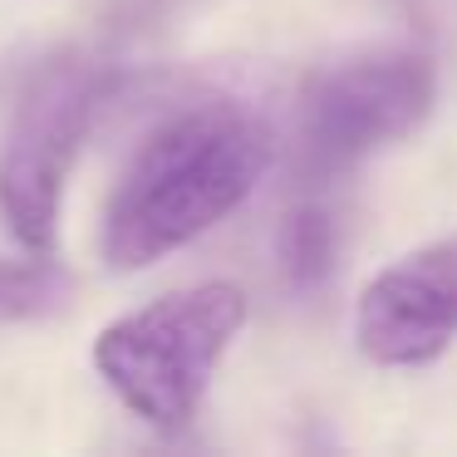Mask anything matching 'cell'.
<instances>
[{
  "mask_svg": "<svg viewBox=\"0 0 457 457\" xmlns=\"http://www.w3.org/2000/svg\"><path fill=\"white\" fill-rule=\"evenodd\" d=\"M270 129L231 99L172 113L138 143L109 207L99 251L109 270H143L227 221L270 168Z\"/></svg>",
  "mask_w": 457,
  "mask_h": 457,
  "instance_id": "obj_1",
  "label": "cell"
},
{
  "mask_svg": "<svg viewBox=\"0 0 457 457\" xmlns=\"http://www.w3.org/2000/svg\"><path fill=\"white\" fill-rule=\"evenodd\" d=\"M241 325L246 295L231 280L172 290L104 325V335L94 339V369L143 423L178 433L197 418Z\"/></svg>",
  "mask_w": 457,
  "mask_h": 457,
  "instance_id": "obj_2",
  "label": "cell"
},
{
  "mask_svg": "<svg viewBox=\"0 0 457 457\" xmlns=\"http://www.w3.org/2000/svg\"><path fill=\"white\" fill-rule=\"evenodd\" d=\"M437 99L433 60L418 50H374L320 70L295 104V168L335 182L374 153L423 129Z\"/></svg>",
  "mask_w": 457,
  "mask_h": 457,
  "instance_id": "obj_3",
  "label": "cell"
},
{
  "mask_svg": "<svg viewBox=\"0 0 457 457\" xmlns=\"http://www.w3.org/2000/svg\"><path fill=\"white\" fill-rule=\"evenodd\" d=\"M113 74L89 54H54L30 74L15 104L5 153H0V212L15 241L35 256L54 246L64 178L79 158L99 109L109 104Z\"/></svg>",
  "mask_w": 457,
  "mask_h": 457,
  "instance_id": "obj_4",
  "label": "cell"
},
{
  "mask_svg": "<svg viewBox=\"0 0 457 457\" xmlns=\"http://www.w3.org/2000/svg\"><path fill=\"white\" fill-rule=\"evenodd\" d=\"M359 354L384 369H423L457 339V231L398 256L354 310Z\"/></svg>",
  "mask_w": 457,
  "mask_h": 457,
  "instance_id": "obj_5",
  "label": "cell"
},
{
  "mask_svg": "<svg viewBox=\"0 0 457 457\" xmlns=\"http://www.w3.org/2000/svg\"><path fill=\"white\" fill-rule=\"evenodd\" d=\"M335 212L325 207L320 197H305L286 212L276 237V256H280V276L295 295H315L329 276H335Z\"/></svg>",
  "mask_w": 457,
  "mask_h": 457,
  "instance_id": "obj_6",
  "label": "cell"
},
{
  "mask_svg": "<svg viewBox=\"0 0 457 457\" xmlns=\"http://www.w3.org/2000/svg\"><path fill=\"white\" fill-rule=\"evenodd\" d=\"M70 300V276L54 261H5L0 256V325L40 320Z\"/></svg>",
  "mask_w": 457,
  "mask_h": 457,
  "instance_id": "obj_7",
  "label": "cell"
}]
</instances>
